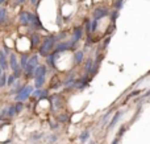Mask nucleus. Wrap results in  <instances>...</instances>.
I'll list each match as a JSON object with an SVG mask.
<instances>
[{
  "mask_svg": "<svg viewBox=\"0 0 150 144\" xmlns=\"http://www.w3.org/2000/svg\"><path fill=\"white\" fill-rule=\"evenodd\" d=\"M84 26H86V31L90 33V32H91V21H90V20L86 21V25H84Z\"/></svg>",
  "mask_w": 150,
  "mask_h": 144,
  "instance_id": "obj_24",
  "label": "nucleus"
},
{
  "mask_svg": "<svg viewBox=\"0 0 150 144\" xmlns=\"http://www.w3.org/2000/svg\"><path fill=\"white\" fill-rule=\"evenodd\" d=\"M30 3H32V4H36V3H37V0H30Z\"/></svg>",
  "mask_w": 150,
  "mask_h": 144,
  "instance_id": "obj_30",
  "label": "nucleus"
},
{
  "mask_svg": "<svg viewBox=\"0 0 150 144\" xmlns=\"http://www.w3.org/2000/svg\"><path fill=\"white\" fill-rule=\"evenodd\" d=\"M17 81V79H16V77L13 76V74H11V76H8V78H7V86H13V83H15V82Z\"/></svg>",
  "mask_w": 150,
  "mask_h": 144,
  "instance_id": "obj_18",
  "label": "nucleus"
},
{
  "mask_svg": "<svg viewBox=\"0 0 150 144\" xmlns=\"http://www.w3.org/2000/svg\"><path fill=\"white\" fill-rule=\"evenodd\" d=\"M124 132H125V127H121V128H120V131H119V134H117V138L122 136V135H124Z\"/></svg>",
  "mask_w": 150,
  "mask_h": 144,
  "instance_id": "obj_26",
  "label": "nucleus"
},
{
  "mask_svg": "<svg viewBox=\"0 0 150 144\" xmlns=\"http://www.w3.org/2000/svg\"><path fill=\"white\" fill-rule=\"evenodd\" d=\"M46 58H47V63H49L50 68H52V69L57 68V65H55V61H57V58H58V54H54V53H52V54H49Z\"/></svg>",
  "mask_w": 150,
  "mask_h": 144,
  "instance_id": "obj_9",
  "label": "nucleus"
},
{
  "mask_svg": "<svg viewBox=\"0 0 150 144\" xmlns=\"http://www.w3.org/2000/svg\"><path fill=\"white\" fill-rule=\"evenodd\" d=\"M41 41V36L38 33H32L30 34V48H34L40 44Z\"/></svg>",
  "mask_w": 150,
  "mask_h": 144,
  "instance_id": "obj_8",
  "label": "nucleus"
},
{
  "mask_svg": "<svg viewBox=\"0 0 150 144\" xmlns=\"http://www.w3.org/2000/svg\"><path fill=\"white\" fill-rule=\"evenodd\" d=\"M7 78H8V76H7V74H3V76L1 77H0V86H5V85H7Z\"/></svg>",
  "mask_w": 150,
  "mask_h": 144,
  "instance_id": "obj_20",
  "label": "nucleus"
},
{
  "mask_svg": "<svg viewBox=\"0 0 150 144\" xmlns=\"http://www.w3.org/2000/svg\"><path fill=\"white\" fill-rule=\"evenodd\" d=\"M88 138H90V131H84V132H82V134H80L79 139H80V142H86Z\"/></svg>",
  "mask_w": 150,
  "mask_h": 144,
  "instance_id": "obj_19",
  "label": "nucleus"
},
{
  "mask_svg": "<svg viewBox=\"0 0 150 144\" xmlns=\"http://www.w3.org/2000/svg\"><path fill=\"white\" fill-rule=\"evenodd\" d=\"M26 11H21L18 13V20H20V24L24 26H29V21H28V15H26Z\"/></svg>",
  "mask_w": 150,
  "mask_h": 144,
  "instance_id": "obj_6",
  "label": "nucleus"
},
{
  "mask_svg": "<svg viewBox=\"0 0 150 144\" xmlns=\"http://www.w3.org/2000/svg\"><path fill=\"white\" fill-rule=\"evenodd\" d=\"M29 63H32V65L34 66H38V54H33L32 57H29Z\"/></svg>",
  "mask_w": 150,
  "mask_h": 144,
  "instance_id": "obj_16",
  "label": "nucleus"
},
{
  "mask_svg": "<svg viewBox=\"0 0 150 144\" xmlns=\"http://www.w3.org/2000/svg\"><path fill=\"white\" fill-rule=\"evenodd\" d=\"M33 95L37 97L38 99H44V98H46L47 95H49V91H47V90H44V89H36L33 91Z\"/></svg>",
  "mask_w": 150,
  "mask_h": 144,
  "instance_id": "obj_7",
  "label": "nucleus"
},
{
  "mask_svg": "<svg viewBox=\"0 0 150 144\" xmlns=\"http://www.w3.org/2000/svg\"><path fill=\"white\" fill-rule=\"evenodd\" d=\"M28 61H29V57H28V54H23L20 57V68L23 69H25V66L28 65Z\"/></svg>",
  "mask_w": 150,
  "mask_h": 144,
  "instance_id": "obj_13",
  "label": "nucleus"
},
{
  "mask_svg": "<svg viewBox=\"0 0 150 144\" xmlns=\"http://www.w3.org/2000/svg\"><path fill=\"white\" fill-rule=\"evenodd\" d=\"M112 144H119V138H116V139L112 142Z\"/></svg>",
  "mask_w": 150,
  "mask_h": 144,
  "instance_id": "obj_27",
  "label": "nucleus"
},
{
  "mask_svg": "<svg viewBox=\"0 0 150 144\" xmlns=\"http://www.w3.org/2000/svg\"><path fill=\"white\" fill-rule=\"evenodd\" d=\"M1 118H3V116H1V115H0V120H1Z\"/></svg>",
  "mask_w": 150,
  "mask_h": 144,
  "instance_id": "obj_31",
  "label": "nucleus"
},
{
  "mask_svg": "<svg viewBox=\"0 0 150 144\" xmlns=\"http://www.w3.org/2000/svg\"><path fill=\"white\" fill-rule=\"evenodd\" d=\"M83 58H84V52H83V50H78V52L74 54L73 60H74L75 63H80L83 61Z\"/></svg>",
  "mask_w": 150,
  "mask_h": 144,
  "instance_id": "obj_12",
  "label": "nucleus"
},
{
  "mask_svg": "<svg viewBox=\"0 0 150 144\" xmlns=\"http://www.w3.org/2000/svg\"><path fill=\"white\" fill-rule=\"evenodd\" d=\"M23 3H25V0H17V4H23Z\"/></svg>",
  "mask_w": 150,
  "mask_h": 144,
  "instance_id": "obj_29",
  "label": "nucleus"
},
{
  "mask_svg": "<svg viewBox=\"0 0 150 144\" xmlns=\"http://www.w3.org/2000/svg\"><path fill=\"white\" fill-rule=\"evenodd\" d=\"M96 29H98V21L92 20V21H91V32H95Z\"/></svg>",
  "mask_w": 150,
  "mask_h": 144,
  "instance_id": "obj_22",
  "label": "nucleus"
},
{
  "mask_svg": "<svg viewBox=\"0 0 150 144\" xmlns=\"http://www.w3.org/2000/svg\"><path fill=\"white\" fill-rule=\"evenodd\" d=\"M55 38H57V42H59L61 40H65L66 38V32H62V33L57 34V36H55Z\"/></svg>",
  "mask_w": 150,
  "mask_h": 144,
  "instance_id": "obj_21",
  "label": "nucleus"
},
{
  "mask_svg": "<svg viewBox=\"0 0 150 144\" xmlns=\"http://www.w3.org/2000/svg\"><path fill=\"white\" fill-rule=\"evenodd\" d=\"M119 17V12H117V11H115L113 13H112V16H111V19H112V21H115L116 20V19Z\"/></svg>",
  "mask_w": 150,
  "mask_h": 144,
  "instance_id": "obj_25",
  "label": "nucleus"
},
{
  "mask_svg": "<svg viewBox=\"0 0 150 144\" xmlns=\"http://www.w3.org/2000/svg\"><path fill=\"white\" fill-rule=\"evenodd\" d=\"M121 115H122V111H117V113L115 114V116H113V118H112L111 123L108 124V128H113V127L117 124V122H119V119L121 118Z\"/></svg>",
  "mask_w": 150,
  "mask_h": 144,
  "instance_id": "obj_10",
  "label": "nucleus"
},
{
  "mask_svg": "<svg viewBox=\"0 0 150 144\" xmlns=\"http://www.w3.org/2000/svg\"><path fill=\"white\" fill-rule=\"evenodd\" d=\"M0 87H1V86H0Z\"/></svg>",
  "mask_w": 150,
  "mask_h": 144,
  "instance_id": "obj_32",
  "label": "nucleus"
},
{
  "mask_svg": "<svg viewBox=\"0 0 150 144\" xmlns=\"http://www.w3.org/2000/svg\"><path fill=\"white\" fill-rule=\"evenodd\" d=\"M7 13H8L7 8H1V7H0V24H3L5 21V19H7Z\"/></svg>",
  "mask_w": 150,
  "mask_h": 144,
  "instance_id": "obj_15",
  "label": "nucleus"
},
{
  "mask_svg": "<svg viewBox=\"0 0 150 144\" xmlns=\"http://www.w3.org/2000/svg\"><path fill=\"white\" fill-rule=\"evenodd\" d=\"M3 74H4V70H3V68H1V66H0V77H1Z\"/></svg>",
  "mask_w": 150,
  "mask_h": 144,
  "instance_id": "obj_28",
  "label": "nucleus"
},
{
  "mask_svg": "<svg viewBox=\"0 0 150 144\" xmlns=\"http://www.w3.org/2000/svg\"><path fill=\"white\" fill-rule=\"evenodd\" d=\"M57 44V38H55L54 34H50L44 40V42L41 44V46L38 48V54L41 57H47L50 54V52H53Z\"/></svg>",
  "mask_w": 150,
  "mask_h": 144,
  "instance_id": "obj_1",
  "label": "nucleus"
},
{
  "mask_svg": "<svg viewBox=\"0 0 150 144\" xmlns=\"http://www.w3.org/2000/svg\"><path fill=\"white\" fill-rule=\"evenodd\" d=\"M0 66L3 70H8L9 69V62H8V56L4 53V50H0Z\"/></svg>",
  "mask_w": 150,
  "mask_h": 144,
  "instance_id": "obj_4",
  "label": "nucleus"
},
{
  "mask_svg": "<svg viewBox=\"0 0 150 144\" xmlns=\"http://www.w3.org/2000/svg\"><path fill=\"white\" fill-rule=\"evenodd\" d=\"M108 15H109V12H108V9H107V8H104V7L96 8V9L93 11V20L99 21L100 19L105 17V16H108Z\"/></svg>",
  "mask_w": 150,
  "mask_h": 144,
  "instance_id": "obj_3",
  "label": "nucleus"
},
{
  "mask_svg": "<svg viewBox=\"0 0 150 144\" xmlns=\"http://www.w3.org/2000/svg\"><path fill=\"white\" fill-rule=\"evenodd\" d=\"M5 110V116H8V118H12V116L16 115V111H15V106H9V107L4 108Z\"/></svg>",
  "mask_w": 150,
  "mask_h": 144,
  "instance_id": "obj_14",
  "label": "nucleus"
},
{
  "mask_svg": "<svg viewBox=\"0 0 150 144\" xmlns=\"http://www.w3.org/2000/svg\"><path fill=\"white\" fill-rule=\"evenodd\" d=\"M115 7H116V11L120 9V8L122 7V0H117V1L115 3Z\"/></svg>",
  "mask_w": 150,
  "mask_h": 144,
  "instance_id": "obj_23",
  "label": "nucleus"
},
{
  "mask_svg": "<svg viewBox=\"0 0 150 144\" xmlns=\"http://www.w3.org/2000/svg\"><path fill=\"white\" fill-rule=\"evenodd\" d=\"M82 36H83V28L82 26H75L73 31V38H71V41H74L75 44H76V42L82 38Z\"/></svg>",
  "mask_w": 150,
  "mask_h": 144,
  "instance_id": "obj_5",
  "label": "nucleus"
},
{
  "mask_svg": "<svg viewBox=\"0 0 150 144\" xmlns=\"http://www.w3.org/2000/svg\"><path fill=\"white\" fill-rule=\"evenodd\" d=\"M13 106H15V111H16V114H20L21 111L24 110V105H23V102H16Z\"/></svg>",
  "mask_w": 150,
  "mask_h": 144,
  "instance_id": "obj_17",
  "label": "nucleus"
},
{
  "mask_svg": "<svg viewBox=\"0 0 150 144\" xmlns=\"http://www.w3.org/2000/svg\"><path fill=\"white\" fill-rule=\"evenodd\" d=\"M34 90H36V89H34L32 85H26V86H23L20 91H18L17 94L15 95V101H16V102H24V101H26L32 94H33Z\"/></svg>",
  "mask_w": 150,
  "mask_h": 144,
  "instance_id": "obj_2",
  "label": "nucleus"
},
{
  "mask_svg": "<svg viewBox=\"0 0 150 144\" xmlns=\"http://www.w3.org/2000/svg\"><path fill=\"white\" fill-rule=\"evenodd\" d=\"M93 60L92 58H88L87 61H86V65H84V70H86V73H92L93 71Z\"/></svg>",
  "mask_w": 150,
  "mask_h": 144,
  "instance_id": "obj_11",
  "label": "nucleus"
}]
</instances>
